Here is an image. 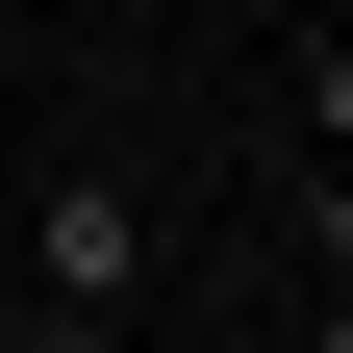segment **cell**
I'll use <instances>...</instances> for the list:
<instances>
[{
  "instance_id": "obj_1",
  "label": "cell",
  "mask_w": 353,
  "mask_h": 353,
  "mask_svg": "<svg viewBox=\"0 0 353 353\" xmlns=\"http://www.w3.org/2000/svg\"><path fill=\"white\" fill-rule=\"evenodd\" d=\"M0 278H26V328L126 353V328H152V278H176V202H152L126 152H51L26 202H0Z\"/></svg>"
},
{
  "instance_id": "obj_2",
  "label": "cell",
  "mask_w": 353,
  "mask_h": 353,
  "mask_svg": "<svg viewBox=\"0 0 353 353\" xmlns=\"http://www.w3.org/2000/svg\"><path fill=\"white\" fill-rule=\"evenodd\" d=\"M278 101H303V152L353 176V26H278Z\"/></svg>"
},
{
  "instance_id": "obj_3",
  "label": "cell",
  "mask_w": 353,
  "mask_h": 353,
  "mask_svg": "<svg viewBox=\"0 0 353 353\" xmlns=\"http://www.w3.org/2000/svg\"><path fill=\"white\" fill-rule=\"evenodd\" d=\"M303 278H353V176H303Z\"/></svg>"
},
{
  "instance_id": "obj_4",
  "label": "cell",
  "mask_w": 353,
  "mask_h": 353,
  "mask_svg": "<svg viewBox=\"0 0 353 353\" xmlns=\"http://www.w3.org/2000/svg\"><path fill=\"white\" fill-rule=\"evenodd\" d=\"M278 353H353V278H303V303H278Z\"/></svg>"
},
{
  "instance_id": "obj_5",
  "label": "cell",
  "mask_w": 353,
  "mask_h": 353,
  "mask_svg": "<svg viewBox=\"0 0 353 353\" xmlns=\"http://www.w3.org/2000/svg\"><path fill=\"white\" fill-rule=\"evenodd\" d=\"M278 26H353V0H278Z\"/></svg>"
},
{
  "instance_id": "obj_6",
  "label": "cell",
  "mask_w": 353,
  "mask_h": 353,
  "mask_svg": "<svg viewBox=\"0 0 353 353\" xmlns=\"http://www.w3.org/2000/svg\"><path fill=\"white\" fill-rule=\"evenodd\" d=\"M0 202H26V152H0Z\"/></svg>"
}]
</instances>
